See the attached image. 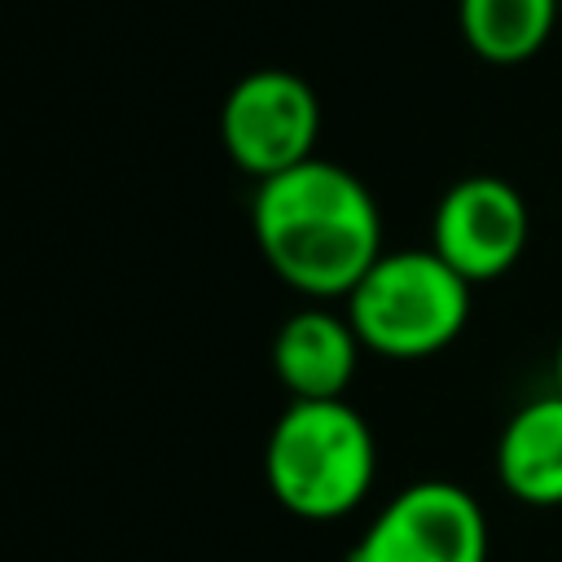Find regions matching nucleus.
<instances>
[{"mask_svg": "<svg viewBox=\"0 0 562 562\" xmlns=\"http://www.w3.org/2000/svg\"><path fill=\"white\" fill-rule=\"evenodd\" d=\"M255 246L268 268L307 299H351L382 259V215L356 171L307 158L259 180L250 202Z\"/></svg>", "mask_w": 562, "mask_h": 562, "instance_id": "obj_1", "label": "nucleus"}, {"mask_svg": "<svg viewBox=\"0 0 562 562\" xmlns=\"http://www.w3.org/2000/svg\"><path fill=\"white\" fill-rule=\"evenodd\" d=\"M373 470V430L347 400H290L263 443V483L303 522H338L360 509Z\"/></svg>", "mask_w": 562, "mask_h": 562, "instance_id": "obj_2", "label": "nucleus"}, {"mask_svg": "<svg viewBox=\"0 0 562 562\" xmlns=\"http://www.w3.org/2000/svg\"><path fill=\"white\" fill-rule=\"evenodd\" d=\"M347 321L364 351L426 360L461 338L470 321V281L435 250H382L351 290Z\"/></svg>", "mask_w": 562, "mask_h": 562, "instance_id": "obj_3", "label": "nucleus"}, {"mask_svg": "<svg viewBox=\"0 0 562 562\" xmlns=\"http://www.w3.org/2000/svg\"><path fill=\"white\" fill-rule=\"evenodd\" d=\"M321 97L316 88L281 66L241 75L220 105V140L237 171L272 180L316 158Z\"/></svg>", "mask_w": 562, "mask_h": 562, "instance_id": "obj_4", "label": "nucleus"}, {"mask_svg": "<svg viewBox=\"0 0 562 562\" xmlns=\"http://www.w3.org/2000/svg\"><path fill=\"white\" fill-rule=\"evenodd\" d=\"M487 514L452 479L400 487L351 544L347 562H487Z\"/></svg>", "mask_w": 562, "mask_h": 562, "instance_id": "obj_5", "label": "nucleus"}, {"mask_svg": "<svg viewBox=\"0 0 562 562\" xmlns=\"http://www.w3.org/2000/svg\"><path fill=\"white\" fill-rule=\"evenodd\" d=\"M531 237V211L505 176H461L435 206L430 250L470 285L505 277Z\"/></svg>", "mask_w": 562, "mask_h": 562, "instance_id": "obj_6", "label": "nucleus"}, {"mask_svg": "<svg viewBox=\"0 0 562 562\" xmlns=\"http://www.w3.org/2000/svg\"><path fill=\"white\" fill-rule=\"evenodd\" d=\"M360 338L329 307H299L272 338V373L290 400H342L360 369Z\"/></svg>", "mask_w": 562, "mask_h": 562, "instance_id": "obj_7", "label": "nucleus"}, {"mask_svg": "<svg viewBox=\"0 0 562 562\" xmlns=\"http://www.w3.org/2000/svg\"><path fill=\"white\" fill-rule=\"evenodd\" d=\"M496 474L522 505H562V391L522 404L496 439Z\"/></svg>", "mask_w": 562, "mask_h": 562, "instance_id": "obj_8", "label": "nucleus"}, {"mask_svg": "<svg viewBox=\"0 0 562 562\" xmlns=\"http://www.w3.org/2000/svg\"><path fill=\"white\" fill-rule=\"evenodd\" d=\"M457 22L483 61L514 66L544 48L558 22V0H457Z\"/></svg>", "mask_w": 562, "mask_h": 562, "instance_id": "obj_9", "label": "nucleus"}, {"mask_svg": "<svg viewBox=\"0 0 562 562\" xmlns=\"http://www.w3.org/2000/svg\"><path fill=\"white\" fill-rule=\"evenodd\" d=\"M553 378H558V391H562V338H558V356H553Z\"/></svg>", "mask_w": 562, "mask_h": 562, "instance_id": "obj_10", "label": "nucleus"}]
</instances>
